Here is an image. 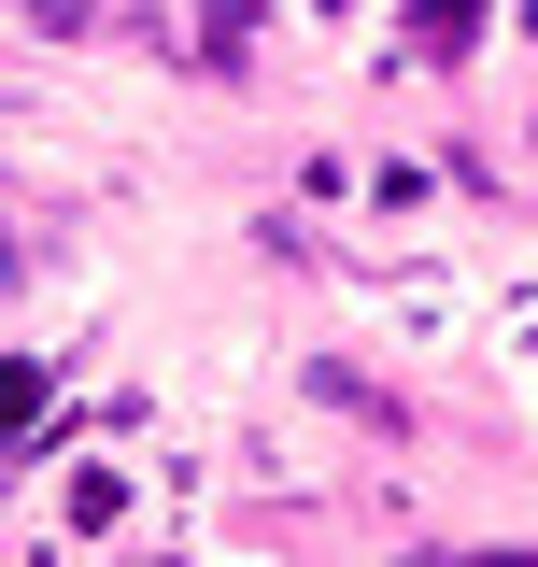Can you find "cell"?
<instances>
[{"label": "cell", "instance_id": "obj_1", "mask_svg": "<svg viewBox=\"0 0 538 567\" xmlns=\"http://www.w3.org/2000/svg\"><path fill=\"white\" fill-rule=\"evenodd\" d=\"M29 425H43V369H29V354H0V440H29Z\"/></svg>", "mask_w": 538, "mask_h": 567}, {"label": "cell", "instance_id": "obj_2", "mask_svg": "<svg viewBox=\"0 0 538 567\" xmlns=\"http://www.w3.org/2000/svg\"><path fill=\"white\" fill-rule=\"evenodd\" d=\"M468 29H482V0H439V43H468Z\"/></svg>", "mask_w": 538, "mask_h": 567}]
</instances>
